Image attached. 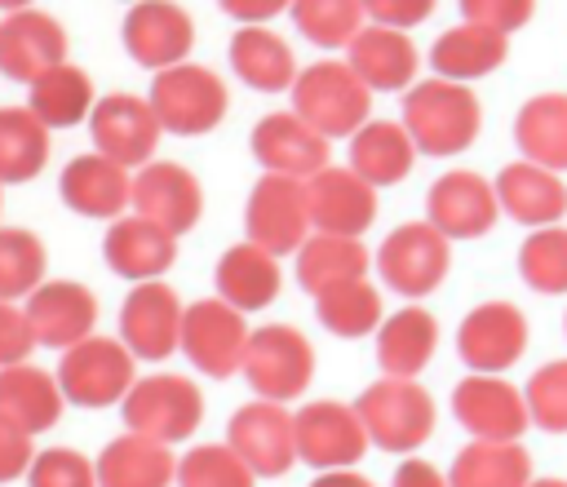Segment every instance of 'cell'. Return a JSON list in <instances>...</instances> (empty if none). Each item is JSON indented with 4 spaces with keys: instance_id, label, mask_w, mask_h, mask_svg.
<instances>
[{
    "instance_id": "obj_3",
    "label": "cell",
    "mask_w": 567,
    "mask_h": 487,
    "mask_svg": "<svg viewBox=\"0 0 567 487\" xmlns=\"http://www.w3.org/2000/svg\"><path fill=\"white\" fill-rule=\"evenodd\" d=\"M368 443L394 456H412L430 434H434V398L425 394V385L408 381V376H385L377 385H368L354 403Z\"/></svg>"
},
{
    "instance_id": "obj_6",
    "label": "cell",
    "mask_w": 567,
    "mask_h": 487,
    "mask_svg": "<svg viewBox=\"0 0 567 487\" xmlns=\"http://www.w3.org/2000/svg\"><path fill=\"white\" fill-rule=\"evenodd\" d=\"M204 416V394L177 372H159L146 381H133L124 394V425L133 434H146L155 443H182L195 434Z\"/></svg>"
},
{
    "instance_id": "obj_22",
    "label": "cell",
    "mask_w": 567,
    "mask_h": 487,
    "mask_svg": "<svg viewBox=\"0 0 567 487\" xmlns=\"http://www.w3.org/2000/svg\"><path fill=\"white\" fill-rule=\"evenodd\" d=\"M523 345H527V319L509 301L474 305L456 332V350L474 372H505L509 363H518Z\"/></svg>"
},
{
    "instance_id": "obj_18",
    "label": "cell",
    "mask_w": 567,
    "mask_h": 487,
    "mask_svg": "<svg viewBox=\"0 0 567 487\" xmlns=\"http://www.w3.org/2000/svg\"><path fill=\"white\" fill-rule=\"evenodd\" d=\"M120 336L137 359H168L182 341V301L168 283L146 279L120 305Z\"/></svg>"
},
{
    "instance_id": "obj_44",
    "label": "cell",
    "mask_w": 567,
    "mask_h": 487,
    "mask_svg": "<svg viewBox=\"0 0 567 487\" xmlns=\"http://www.w3.org/2000/svg\"><path fill=\"white\" fill-rule=\"evenodd\" d=\"M257 474L230 443H199L177 460V487H252Z\"/></svg>"
},
{
    "instance_id": "obj_56",
    "label": "cell",
    "mask_w": 567,
    "mask_h": 487,
    "mask_svg": "<svg viewBox=\"0 0 567 487\" xmlns=\"http://www.w3.org/2000/svg\"><path fill=\"white\" fill-rule=\"evenodd\" d=\"M133 4H137V0H133Z\"/></svg>"
},
{
    "instance_id": "obj_54",
    "label": "cell",
    "mask_w": 567,
    "mask_h": 487,
    "mask_svg": "<svg viewBox=\"0 0 567 487\" xmlns=\"http://www.w3.org/2000/svg\"><path fill=\"white\" fill-rule=\"evenodd\" d=\"M527 487H567V478H532Z\"/></svg>"
},
{
    "instance_id": "obj_34",
    "label": "cell",
    "mask_w": 567,
    "mask_h": 487,
    "mask_svg": "<svg viewBox=\"0 0 567 487\" xmlns=\"http://www.w3.org/2000/svg\"><path fill=\"white\" fill-rule=\"evenodd\" d=\"M532 483V456L518 443L474 438L456 452L447 469V487H527Z\"/></svg>"
},
{
    "instance_id": "obj_37",
    "label": "cell",
    "mask_w": 567,
    "mask_h": 487,
    "mask_svg": "<svg viewBox=\"0 0 567 487\" xmlns=\"http://www.w3.org/2000/svg\"><path fill=\"white\" fill-rule=\"evenodd\" d=\"M363 270H368V248L354 235H323L319 230L297 248V279L310 297H319L323 288L363 279Z\"/></svg>"
},
{
    "instance_id": "obj_21",
    "label": "cell",
    "mask_w": 567,
    "mask_h": 487,
    "mask_svg": "<svg viewBox=\"0 0 567 487\" xmlns=\"http://www.w3.org/2000/svg\"><path fill=\"white\" fill-rule=\"evenodd\" d=\"M306 204H310V226L323 235H363L377 217V186L363 182L354 168H319L306 182Z\"/></svg>"
},
{
    "instance_id": "obj_46",
    "label": "cell",
    "mask_w": 567,
    "mask_h": 487,
    "mask_svg": "<svg viewBox=\"0 0 567 487\" xmlns=\"http://www.w3.org/2000/svg\"><path fill=\"white\" fill-rule=\"evenodd\" d=\"M27 487H97V469L75 447H49L35 452L27 469Z\"/></svg>"
},
{
    "instance_id": "obj_52",
    "label": "cell",
    "mask_w": 567,
    "mask_h": 487,
    "mask_svg": "<svg viewBox=\"0 0 567 487\" xmlns=\"http://www.w3.org/2000/svg\"><path fill=\"white\" fill-rule=\"evenodd\" d=\"M217 4H221V13L239 18L244 27H257V22H266L284 9H292V0H217Z\"/></svg>"
},
{
    "instance_id": "obj_12",
    "label": "cell",
    "mask_w": 567,
    "mask_h": 487,
    "mask_svg": "<svg viewBox=\"0 0 567 487\" xmlns=\"http://www.w3.org/2000/svg\"><path fill=\"white\" fill-rule=\"evenodd\" d=\"M452 412L474 438H496V443H518V434L532 425L527 398L501 381V372H474L452 390Z\"/></svg>"
},
{
    "instance_id": "obj_14",
    "label": "cell",
    "mask_w": 567,
    "mask_h": 487,
    "mask_svg": "<svg viewBox=\"0 0 567 487\" xmlns=\"http://www.w3.org/2000/svg\"><path fill=\"white\" fill-rule=\"evenodd\" d=\"M496 186L478 173H443L425 195V221L447 239H478L496 226Z\"/></svg>"
},
{
    "instance_id": "obj_55",
    "label": "cell",
    "mask_w": 567,
    "mask_h": 487,
    "mask_svg": "<svg viewBox=\"0 0 567 487\" xmlns=\"http://www.w3.org/2000/svg\"><path fill=\"white\" fill-rule=\"evenodd\" d=\"M27 4H31V0H0V9H9V13H13V9H27Z\"/></svg>"
},
{
    "instance_id": "obj_42",
    "label": "cell",
    "mask_w": 567,
    "mask_h": 487,
    "mask_svg": "<svg viewBox=\"0 0 567 487\" xmlns=\"http://www.w3.org/2000/svg\"><path fill=\"white\" fill-rule=\"evenodd\" d=\"M518 274L527 279V288L545 297L567 292V230L563 226L532 230L527 244L518 248Z\"/></svg>"
},
{
    "instance_id": "obj_16",
    "label": "cell",
    "mask_w": 567,
    "mask_h": 487,
    "mask_svg": "<svg viewBox=\"0 0 567 487\" xmlns=\"http://www.w3.org/2000/svg\"><path fill=\"white\" fill-rule=\"evenodd\" d=\"M66 62V31L40 9H13L0 22V75L35 84L44 71Z\"/></svg>"
},
{
    "instance_id": "obj_35",
    "label": "cell",
    "mask_w": 567,
    "mask_h": 487,
    "mask_svg": "<svg viewBox=\"0 0 567 487\" xmlns=\"http://www.w3.org/2000/svg\"><path fill=\"white\" fill-rule=\"evenodd\" d=\"M514 142L523 159L563 173L567 168V93H540L523 102L514 120Z\"/></svg>"
},
{
    "instance_id": "obj_31",
    "label": "cell",
    "mask_w": 567,
    "mask_h": 487,
    "mask_svg": "<svg viewBox=\"0 0 567 487\" xmlns=\"http://www.w3.org/2000/svg\"><path fill=\"white\" fill-rule=\"evenodd\" d=\"M412 159H416V146L408 137L403 124H390V120H368L354 137H350V168L372 182V186H394L412 173Z\"/></svg>"
},
{
    "instance_id": "obj_48",
    "label": "cell",
    "mask_w": 567,
    "mask_h": 487,
    "mask_svg": "<svg viewBox=\"0 0 567 487\" xmlns=\"http://www.w3.org/2000/svg\"><path fill=\"white\" fill-rule=\"evenodd\" d=\"M31 460H35L31 434H27L18 421H9V416L0 412V483H13L18 474H27Z\"/></svg>"
},
{
    "instance_id": "obj_41",
    "label": "cell",
    "mask_w": 567,
    "mask_h": 487,
    "mask_svg": "<svg viewBox=\"0 0 567 487\" xmlns=\"http://www.w3.org/2000/svg\"><path fill=\"white\" fill-rule=\"evenodd\" d=\"M292 22L323 49H350L363 31V0H292Z\"/></svg>"
},
{
    "instance_id": "obj_5",
    "label": "cell",
    "mask_w": 567,
    "mask_h": 487,
    "mask_svg": "<svg viewBox=\"0 0 567 487\" xmlns=\"http://www.w3.org/2000/svg\"><path fill=\"white\" fill-rule=\"evenodd\" d=\"M248 385L270 398V403H288L297 398L310 376H315V350L310 341L288 328V323H266L257 332H248V345H244V367Z\"/></svg>"
},
{
    "instance_id": "obj_49",
    "label": "cell",
    "mask_w": 567,
    "mask_h": 487,
    "mask_svg": "<svg viewBox=\"0 0 567 487\" xmlns=\"http://www.w3.org/2000/svg\"><path fill=\"white\" fill-rule=\"evenodd\" d=\"M35 332L27 323V310H13L9 301H0V367H13L31 354Z\"/></svg>"
},
{
    "instance_id": "obj_23",
    "label": "cell",
    "mask_w": 567,
    "mask_h": 487,
    "mask_svg": "<svg viewBox=\"0 0 567 487\" xmlns=\"http://www.w3.org/2000/svg\"><path fill=\"white\" fill-rule=\"evenodd\" d=\"M93 319H97V301L84 283L49 279L27 297V323L40 345L71 350L75 341H84L93 332Z\"/></svg>"
},
{
    "instance_id": "obj_17",
    "label": "cell",
    "mask_w": 567,
    "mask_h": 487,
    "mask_svg": "<svg viewBox=\"0 0 567 487\" xmlns=\"http://www.w3.org/2000/svg\"><path fill=\"white\" fill-rule=\"evenodd\" d=\"M133 213L164 226L168 235H182L199 221V208H204V190L195 182L190 168L173 164V159H155V164H142V173L133 177Z\"/></svg>"
},
{
    "instance_id": "obj_19",
    "label": "cell",
    "mask_w": 567,
    "mask_h": 487,
    "mask_svg": "<svg viewBox=\"0 0 567 487\" xmlns=\"http://www.w3.org/2000/svg\"><path fill=\"white\" fill-rule=\"evenodd\" d=\"M89 128H93L97 155H106V159H115L124 168L146 164L155 142H159V120H155L151 102H142L133 93H111V97L93 102Z\"/></svg>"
},
{
    "instance_id": "obj_9",
    "label": "cell",
    "mask_w": 567,
    "mask_h": 487,
    "mask_svg": "<svg viewBox=\"0 0 567 487\" xmlns=\"http://www.w3.org/2000/svg\"><path fill=\"white\" fill-rule=\"evenodd\" d=\"M182 354L208 372V376H230L244 367V345H248V323L244 310H235L221 297H204L182 310Z\"/></svg>"
},
{
    "instance_id": "obj_7",
    "label": "cell",
    "mask_w": 567,
    "mask_h": 487,
    "mask_svg": "<svg viewBox=\"0 0 567 487\" xmlns=\"http://www.w3.org/2000/svg\"><path fill=\"white\" fill-rule=\"evenodd\" d=\"M58 385L75 407H111L133 390V350L111 336H84L62 354Z\"/></svg>"
},
{
    "instance_id": "obj_4",
    "label": "cell",
    "mask_w": 567,
    "mask_h": 487,
    "mask_svg": "<svg viewBox=\"0 0 567 487\" xmlns=\"http://www.w3.org/2000/svg\"><path fill=\"white\" fill-rule=\"evenodd\" d=\"M146 102H151L159 128H168L177 137H199V133L221 124V115H226V84L208 66L177 62V66L155 71Z\"/></svg>"
},
{
    "instance_id": "obj_1",
    "label": "cell",
    "mask_w": 567,
    "mask_h": 487,
    "mask_svg": "<svg viewBox=\"0 0 567 487\" xmlns=\"http://www.w3.org/2000/svg\"><path fill=\"white\" fill-rule=\"evenodd\" d=\"M478 124H483L478 97L461 80L434 75L425 84H412L408 97H403V128H408L412 146L425 151V155L465 151L478 137Z\"/></svg>"
},
{
    "instance_id": "obj_36",
    "label": "cell",
    "mask_w": 567,
    "mask_h": 487,
    "mask_svg": "<svg viewBox=\"0 0 567 487\" xmlns=\"http://www.w3.org/2000/svg\"><path fill=\"white\" fill-rule=\"evenodd\" d=\"M230 66H235V75H239L248 89H261V93L292 89V80H297L292 49H288L275 31H266V27H244V31H235V40H230Z\"/></svg>"
},
{
    "instance_id": "obj_30",
    "label": "cell",
    "mask_w": 567,
    "mask_h": 487,
    "mask_svg": "<svg viewBox=\"0 0 567 487\" xmlns=\"http://www.w3.org/2000/svg\"><path fill=\"white\" fill-rule=\"evenodd\" d=\"M217 297L235 310H261L279 297V261L257 244H235L217 261Z\"/></svg>"
},
{
    "instance_id": "obj_50",
    "label": "cell",
    "mask_w": 567,
    "mask_h": 487,
    "mask_svg": "<svg viewBox=\"0 0 567 487\" xmlns=\"http://www.w3.org/2000/svg\"><path fill=\"white\" fill-rule=\"evenodd\" d=\"M363 13H372L377 27L403 31V27L425 22V18L434 13V0H363Z\"/></svg>"
},
{
    "instance_id": "obj_15",
    "label": "cell",
    "mask_w": 567,
    "mask_h": 487,
    "mask_svg": "<svg viewBox=\"0 0 567 487\" xmlns=\"http://www.w3.org/2000/svg\"><path fill=\"white\" fill-rule=\"evenodd\" d=\"M190 44H195L190 13L173 0H137L124 18V49L137 66H151V71L177 66L186 62Z\"/></svg>"
},
{
    "instance_id": "obj_8",
    "label": "cell",
    "mask_w": 567,
    "mask_h": 487,
    "mask_svg": "<svg viewBox=\"0 0 567 487\" xmlns=\"http://www.w3.org/2000/svg\"><path fill=\"white\" fill-rule=\"evenodd\" d=\"M292 438H297V460L315 465L319 474L323 469H354L363 460V452L372 447L359 412L337 403V398L306 403L292 416Z\"/></svg>"
},
{
    "instance_id": "obj_45",
    "label": "cell",
    "mask_w": 567,
    "mask_h": 487,
    "mask_svg": "<svg viewBox=\"0 0 567 487\" xmlns=\"http://www.w3.org/2000/svg\"><path fill=\"white\" fill-rule=\"evenodd\" d=\"M523 398H527L532 425H540L549 434H567V359L536 367Z\"/></svg>"
},
{
    "instance_id": "obj_40",
    "label": "cell",
    "mask_w": 567,
    "mask_h": 487,
    "mask_svg": "<svg viewBox=\"0 0 567 487\" xmlns=\"http://www.w3.org/2000/svg\"><path fill=\"white\" fill-rule=\"evenodd\" d=\"M315 310H319V323L337 336H363V332L381 328V292L368 279L323 288L315 297Z\"/></svg>"
},
{
    "instance_id": "obj_51",
    "label": "cell",
    "mask_w": 567,
    "mask_h": 487,
    "mask_svg": "<svg viewBox=\"0 0 567 487\" xmlns=\"http://www.w3.org/2000/svg\"><path fill=\"white\" fill-rule=\"evenodd\" d=\"M390 487H447V474L434 469L421 456H403L399 469H394V478H390Z\"/></svg>"
},
{
    "instance_id": "obj_47",
    "label": "cell",
    "mask_w": 567,
    "mask_h": 487,
    "mask_svg": "<svg viewBox=\"0 0 567 487\" xmlns=\"http://www.w3.org/2000/svg\"><path fill=\"white\" fill-rule=\"evenodd\" d=\"M532 9H536V0H461L465 22L492 27V31H501V35L518 31V27L532 18Z\"/></svg>"
},
{
    "instance_id": "obj_26",
    "label": "cell",
    "mask_w": 567,
    "mask_h": 487,
    "mask_svg": "<svg viewBox=\"0 0 567 487\" xmlns=\"http://www.w3.org/2000/svg\"><path fill=\"white\" fill-rule=\"evenodd\" d=\"M62 199L80 217H120L133 199V177L106 155H75L62 168Z\"/></svg>"
},
{
    "instance_id": "obj_43",
    "label": "cell",
    "mask_w": 567,
    "mask_h": 487,
    "mask_svg": "<svg viewBox=\"0 0 567 487\" xmlns=\"http://www.w3.org/2000/svg\"><path fill=\"white\" fill-rule=\"evenodd\" d=\"M44 279V244L31 230H0V301L31 297Z\"/></svg>"
},
{
    "instance_id": "obj_27",
    "label": "cell",
    "mask_w": 567,
    "mask_h": 487,
    "mask_svg": "<svg viewBox=\"0 0 567 487\" xmlns=\"http://www.w3.org/2000/svg\"><path fill=\"white\" fill-rule=\"evenodd\" d=\"M97 487H168L177 478V460L168 443H155L146 434H120L97 456Z\"/></svg>"
},
{
    "instance_id": "obj_29",
    "label": "cell",
    "mask_w": 567,
    "mask_h": 487,
    "mask_svg": "<svg viewBox=\"0 0 567 487\" xmlns=\"http://www.w3.org/2000/svg\"><path fill=\"white\" fill-rule=\"evenodd\" d=\"M350 66L368 89H408L416 75V44L394 27H363L350 40Z\"/></svg>"
},
{
    "instance_id": "obj_13",
    "label": "cell",
    "mask_w": 567,
    "mask_h": 487,
    "mask_svg": "<svg viewBox=\"0 0 567 487\" xmlns=\"http://www.w3.org/2000/svg\"><path fill=\"white\" fill-rule=\"evenodd\" d=\"M226 443L239 452V460H244L257 478H279V474H288L292 460H297L292 416L284 412V403H270V398L244 403V407L230 416Z\"/></svg>"
},
{
    "instance_id": "obj_32",
    "label": "cell",
    "mask_w": 567,
    "mask_h": 487,
    "mask_svg": "<svg viewBox=\"0 0 567 487\" xmlns=\"http://www.w3.org/2000/svg\"><path fill=\"white\" fill-rule=\"evenodd\" d=\"M505 53H509V40H505L501 31L465 22V27H452V31H443V35L434 40L430 66H434L443 80H461V84H465V80H478V75L496 71V66L505 62Z\"/></svg>"
},
{
    "instance_id": "obj_24",
    "label": "cell",
    "mask_w": 567,
    "mask_h": 487,
    "mask_svg": "<svg viewBox=\"0 0 567 487\" xmlns=\"http://www.w3.org/2000/svg\"><path fill=\"white\" fill-rule=\"evenodd\" d=\"M102 257H106V266L115 274L146 283V279H159L173 266L177 235H168L164 226H155V221L137 217V213L133 217H115L106 239H102Z\"/></svg>"
},
{
    "instance_id": "obj_28",
    "label": "cell",
    "mask_w": 567,
    "mask_h": 487,
    "mask_svg": "<svg viewBox=\"0 0 567 487\" xmlns=\"http://www.w3.org/2000/svg\"><path fill=\"white\" fill-rule=\"evenodd\" d=\"M439 345V323L421 305H403L377 328V363L385 376H416Z\"/></svg>"
},
{
    "instance_id": "obj_53",
    "label": "cell",
    "mask_w": 567,
    "mask_h": 487,
    "mask_svg": "<svg viewBox=\"0 0 567 487\" xmlns=\"http://www.w3.org/2000/svg\"><path fill=\"white\" fill-rule=\"evenodd\" d=\"M310 487H372V483L363 474H354V469H323V474H315Z\"/></svg>"
},
{
    "instance_id": "obj_38",
    "label": "cell",
    "mask_w": 567,
    "mask_h": 487,
    "mask_svg": "<svg viewBox=\"0 0 567 487\" xmlns=\"http://www.w3.org/2000/svg\"><path fill=\"white\" fill-rule=\"evenodd\" d=\"M93 111V80L80 66H53L31 84V115L44 128H71Z\"/></svg>"
},
{
    "instance_id": "obj_33",
    "label": "cell",
    "mask_w": 567,
    "mask_h": 487,
    "mask_svg": "<svg viewBox=\"0 0 567 487\" xmlns=\"http://www.w3.org/2000/svg\"><path fill=\"white\" fill-rule=\"evenodd\" d=\"M0 412L27 434H40L62 416V385L31 363L0 367Z\"/></svg>"
},
{
    "instance_id": "obj_39",
    "label": "cell",
    "mask_w": 567,
    "mask_h": 487,
    "mask_svg": "<svg viewBox=\"0 0 567 487\" xmlns=\"http://www.w3.org/2000/svg\"><path fill=\"white\" fill-rule=\"evenodd\" d=\"M49 159V128L31 106L0 111V182H31Z\"/></svg>"
},
{
    "instance_id": "obj_10",
    "label": "cell",
    "mask_w": 567,
    "mask_h": 487,
    "mask_svg": "<svg viewBox=\"0 0 567 487\" xmlns=\"http://www.w3.org/2000/svg\"><path fill=\"white\" fill-rule=\"evenodd\" d=\"M244 226H248V244L266 248V252H297L310 235V204H306V182L297 177H279L266 173L252 190H248V208H244Z\"/></svg>"
},
{
    "instance_id": "obj_11",
    "label": "cell",
    "mask_w": 567,
    "mask_h": 487,
    "mask_svg": "<svg viewBox=\"0 0 567 487\" xmlns=\"http://www.w3.org/2000/svg\"><path fill=\"white\" fill-rule=\"evenodd\" d=\"M447 235L434 230L430 221H403L399 230L385 235L381 252H377V270L381 279L399 292V297H425L439 288V279L447 274Z\"/></svg>"
},
{
    "instance_id": "obj_2",
    "label": "cell",
    "mask_w": 567,
    "mask_h": 487,
    "mask_svg": "<svg viewBox=\"0 0 567 487\" xmlns=\"http://www.w3.org/2000/svg\"><path fill=\"white\" fill-rule=\"evenodd\" d=\"M372 89L350 62H315L292 80V111L323 137H354L368 124Z\"/></svg>"
},
{
    "instance_id": "obj_20",
    "label": "cell",
    "mask_w": 567,
    "mask_h": 487,
    "mask_svg": "<svg viewBox=\"0 0 567 487\" xmlns=\"http://www.w3.org/2000/svg\"><path fill=\"white\" fill-rule=\"evenodd\" d=\"M252 155L266 173L310 182L319 168H328V137L315 133L297 111H270L252 128Z\"/></svg>"
},
{
    "instance_id": "obj_25",
    "label": "cell",
    "mask_w": 567,
    "mask_h": 487,
    "mask_svg": "<svg viewBox=\"0 0 567 487\" xmlns=\"http://www.w3.org/2000/svg\"><path fill=\"white\" fill-rule=\"evenodd\" d=\"M496 199L501 208L540 230V226H558V217L567 213V186L558 182L554 168H540L532 159H518V164H505L501 177H496Z\"/></svg>"
}]
</instances>
